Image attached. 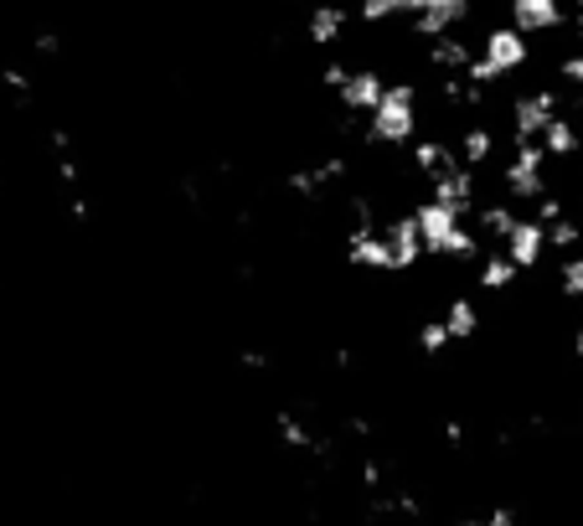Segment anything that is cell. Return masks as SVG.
<instances>
[{
    "instance_id": "27",
    "label": "cell",
    "mask_w": 583,
    "mask_h": 526,
    "mask_svg": "<svg viewBox=\"0 0 583 526\" xmlns=\"http://www.w3.org/2000/svg\"><path fill=\"white\" fill-rule=\"evenodd\" d=\"M573 351H579V361H583V315H579V325H573Z\"/></svg>"
},
{
    "instance_id": "5",
    "label": "cell",
    "mask_w": 583,
    "mask_h": 526,
    "mask_svg": "<svg viewBox=\"0 0 583 526\" xmlns=\"http://www.w3.org/2000/svg\"><path fill=\"white\" fill-rule=\"evenodd\" d=\"M558 120V93L552 88H532L512 99V135L516 139H542V130Z\"/></svg>"
},
{
    "instance_id": "2",
    "label": "cell",
    "mask_w": 583,
    "mask_h": 526,
    "mask_svg": "<svg viewBox=\"0 0 583 526\" xmlns=\"http://www.w3.org/2000/svg\"><path fill=\"white\" fill-rule=\"evenodd\" d=\"M527 57H532V47H527V32H522V26H491V32H485V52L464 72H470L475 88H485V83H501L506 72H522Z\"/></svg>"
},
{
    "instance_id": "20",
    "label": "cell",
    "mask_w": 583,
    "mask_h": 526,
    "mask_svg": "<svg viewBox=\"0 0 583 526\" xmlns=\"http://www.w3.org/2000/svg\"><path fill=\"white\" fill-rule=\"evenodd\" d=\"M475 222H481V233H485V238L506 243V238H512V227H516L522 217H516V212H512L506 202H491V206H481V212H475Z\"/></svg>"
},
{
    "instance_id": "4",
    "label": "cell",
    "mask_w": 583,
    "mask_h": 526,
    "mask_svg": "<svg viewBox=\"0 0 583 526\" xmlns=\"http://www.w3.org/2000/svg\"><path fill=\"white\" fill-rule=\"evenodd\" d=\"M506 191L516 202H542L548 197V150H542V139H512Z\"/></svg>"
},
{
    "instance_id": "1",
    "label": "cell",
    "mask_w": 583,
    "mask_h": 526,
    "mask_svg": "<svg viewBox=\"0 0 583 526\" xmlns=\"http://www.w3.org/2000/svg\"><path fill=\"white\" fill-rule=\"evenodd\" d=\"M413 217H418V238H424V254L429 258H455V264L481 258V238L464 227L460 212H449V206H439V202H418Z\"/></svg>"
},
{
    "instance_id": "9",
    "label": "cell",
    "mask_w": 583,
    "mask_h": 526,
    "mask_svg": "<svg viewBox=\"0 0 583 526\" xmlns=\"http://www.w3.org/2000/svg\"><path fill=\"white\" fill-rule=\"evenodd\" d=\"M382 238H388V248H393V269H413V264L424 258V238H418V217H413V212H403V217L388 222Z\"/></svg>"
},
{
    "instance_id": "16",
    "label": "cell",
    "mask_w": 583,
    "mask_h": 526,
    "mask_svg": "<svg viewBox=\"0 0 583 526\" xmlns=\"http://www.w3.org/2000/svg\"><path fill=\"white\" fill-rule=\"evenodd\" d=\"M429 63H434L439 72H464L470 63H475V52H470L460 36L449 32V36H439V42H429Z\"/></svg>"
},
{
    "instance_id": "8",
    "label": "cell",
    "mask_w": 583,
    "mask_h": 526,
    "mask_svg": "<svg viewBox=\"0 0 583 526\" xmlns=\"http://www.w3.org/2000/svg\"><path fill=\"white\" fill-rule=\"evenodd\" d=\"M506 254H512V264H516L522 273L537 269V264L552 254V248H548V227H542L537 217H522V222L512 227V238H506Z\"/></svg>"
},
{
    "instance_id": "22",
    "label": "cell",
    "mask_w": 583,
    "mask_h": 526,
    "mask_svg": "<svg viewBox=\"0 0 583 526\" xmlns=\"http://www.w3.org/2000/svg\"><path fill=\"white\" fill-rule=\"evenodd\" d=\"M548 248H558V254H573V248H583V227L573 217L548 222Z\"/></svg>"
},
{
    "instance_id": "23",
    "label": "cell",
    "mask_w": 583,
    "mask_h": 526,
    "mask_svg": "<svg viewBox=\"0 0 583 526\" xmlns=\"http://www.w3.org/2000/svg\"><path fill=\"white\" fill-rule=\"evenodd\" d=\"M449 346H455V336H449L445 321L418 325V351H424V357H439V351H449Z\"/></svg>"
},
{
    "instance_id": "25",
    "label": "cell",
    "mask_w": 583,
    "mask_h": 526,
    "mask_svg": "<svg viewBox=\"0 0 583 526\" xmlns=\"http://www.w3.org/2000/svg\"><path fill=\"white\" fill-rule=\"evenodd\" d=\"M558 78H563V83H573V88H583V47L568 52L563 63H558Z\"/></svg>"
},
{
    "instance_id": "21",
    "label": "cell",
    "mask_w": 583,
    "mask_h": 526,
    "mask_svg": "<svg viewBox=\"0 0 583 526\" xmlns=\"http://www.w3.org/2000/svg\"><path fill=\"white\" fill-rule=\"evenodd\" d=\"M455 526H522V511L516 506H481L455 516Z\"/></svg>"
},
{
    "instance_id": "10",
    "label": "cell",
    "mask_w": 583,
    "mask_h": 526,
    "mask_svg": "<svg viewBox=\"0 0 583 526\" xmlns=\"http://www.w3.org/2000/svg\"><path fill=\"white\" fill-rule=\"evenodd\" d=\"M346 254H351V264H361V269L393 273V248H388V238H382V233H372V227H351Z\"/></svg>"
},
{
    "instance_id": "6",
    "label": "cell",
    "mask_w": 583,
    "mask_h": 526,
    "mask_svg": "<svg viewBox=\"0 0 583 526\" xmlns=\"http://www.w3.org/2000/svg\"><path fill=\"white\" fill-rule=\"evenodd\" d=\"M388 88H393V83H388L378 68H351V72H346V83L336 88V99H341L346 114H372Z\"/></svg>"
},
{
    "instance_id": "30",
    "label": "cell",
    "mask_w": 583,
    "mask_h": 526,
    "mask_svg": "<svg viewBox=\"0 0 583 526\" xmlns=\"http://www.w3.org/2000/svg\"><path fill=\"white\" fill-rule=\"evenodd\" d=\"M579 114H583V99H579Z\"/></svg>"
},
{
    "instance_id": "28",
    "label": "cell",
    "mask_w": 583,
    "mask_h": 526,
    "mask_svg": "<svg viewBox=\"0 0 583 526\" xmlns=\"http://www.w3.org/2000/svg\"><path fill=\"white\" fill-rule=\"evenodd\" d=\"M573 32H579V47H583V0H579V16H573Z\"/></svg>"
},
{
    "instance_id": "18",
    "label": "cell",
    "mask_w": 583,
    "mask_h": 526,
    "mask_svg": "<svg viewBox=\"0 0 583 526\" xmlns=\"http://www.w3.org/2000/svg\"><path fill=\"white\" fill-rule=\"evenodd\" d=\"M516 264H512V254H485L481 258V273H475V279H481V289H491V294H501V289H512L516 284Z\"/></svg>"
},
{
    "instance_id": "17",
    "label": "cell",
    "mask_w": 583,
    "mask_h": 526,
    "mask_svg": "<svg viewBox=\"0 0 583 526\" xmlns=\"http://www.w3.org/2000/svg\"><path fill=\"white\" fill-rule=\"evenodd\" d=\"M579 145H583V139H579V124L563 120V114H558V120L542 130V150L558 155V160H573V155H579Z\"/></svg>"
},
{
    "instance_id": "26",
    "label": "cell",
    "mask_w": 583,
    "mask_h": 526,
    "mask_svg": "<svg viewBox=\"0 0 583 526\" xmlns=\"http://www.w3.org/2000/svg\"><path fill=\"white\" fill-rule=\"evenodd\" d=\"M532 206H537L532 217L542 222V227H548V222H558V217H563V202H558V197H542V202H532Z\"/></svg>"
},
{
    "instance_id": "15",
    "label": "cell",
    "mask_w": 583,
    "mask_h": 526,
    "mask_svg": "<svg viewBox=\"0 0 583 526\" xmlns=\"http://www.w3.org/2000/svg\"><path fill=\"white\" fill-rule=\"evenodd\" d=\"M341 32H346V11H341V5H315V11H310L305 36L315 42V47H330V42H341Z\"/></svg>"
},
{
    "instance_id": "11",
    "label": "cell",
    "mask_w": 583,
    "mask_h": 526,
    "mask_svg": "<svg viewBox=\"0 0 583 526\" xmlns=\"http://www.w3.org/2000/svg\"><path fill=\"white\" fill-rule=\"evenodd\" d=\"M563 21V0H512V26L522 32H552Z\"/></svg>"
},
{
    "instance_id": "7",
    "label": "cell",
    "mask_w": 583,
    "mask_h": 526,
    "mask_svg": "<svg viewBox=\"0 0 583 526\" xmlns=\"http://www.w3.org/2000/svg\"><path fill=\"white\" fill-rule=\"evenodd\" d=\"M429 202H439V206H449V212L470 217V212H475V170H470V166H449L445 176H434V181H429Z\"/></svg>"
},
{
    "instance_id": "19",
    "label": "cell",
    "mask_w": 583,
    "mask_h": 526,
    "mask_svg": "<svg viewBox=\"0 0 583 526\" xmlns=\"http://www.w3.org/2000/svg\"><path fill=\"white\" fill-rule=\"evenodd\" d=\"M424 11V0H361V21L367 26H382V21H393V16H418Z\"/></svg>"
},
{
    "instance_id": "29",
    "label": "cell",
    "mask_w": 583,
    "mask_h": 526,
    "mask_svg": "<svg viewBox=\"0 0 583 526\" xmlns=\"http://www.w3.org/2000/svg\"><path fill=\"white\" fill-rule=\"evenodd\" d=\"M424 5H470V0H424Z\"/></svg>"
},
{
    "instance_id": "12",
    "label": "cell",
    "mask_w": 583,
    "mask_h": 526,
    "mask_svg": "<svg viewBox=\"0 0 583 526\" xmlns=\"http://www.w3.org/2000/svg\"><path fill=\"white\" fill-rule=\"evenodd\" d=\"M449 166H460V150H455V145H449V139H418V145H413V170H418V176H445Z\"/></svg>"
},
{
    "instance_id": "3",
    "label": "cell",
    "mask_w": 583,
    "mask_h": 526,
    "mask_svg": "<svg viewBox=\"0 0 583 526\" xmlns=\"http://www.w3.org/2000/svg\"><path fill=\"white\" fill-rule=\"evenodd\" d=\"M413 130H418V93H413V83H393L378 109L367 114V139L403 145V139H413Z\"/></svg>"
},
{
    "instance_id": "14",
    "label": "cell",
    "mask_w": 583,
    "mask_h": 526,
    "mask_svg": "<svg viewBox=\"0 0 583 526\" xmlns=\"http://www.w3.org/2000/svg\"><path fill=\"white\" fill-rule=\"evenodd\" d=\"M455 150H460V166H470V170H481L491 155H496V135L485 130V124H470L460 139H455Z\"/></svg>"
},
{
    "instance_id": "13",
    "label": "cell",
    "mask_w": 583,
    "mask_h": 526,
    "mask_svg": "<svg viewBox=\"0 0 583 526\" xmlns=\"http://www.w3.org/2000/svg\"><path fill=\"white\" fill-rule=\"evenodd\" d=\"M445 325H449V336H455V346L481 336V310H475V300H470V294H455L445 310Z\"/></svg>"
},
{
    "instance_id": "24",
    "label": "cell",
    "mask_w": 583,
    "mask_h": 526,
    "mask_svg": "<svg viewBox=\"0 0 583 526\" xmlns=\"http://www.w3.org/2000/svg\"><path fill=\"white\" fill-rule=\"evenodd\" d=\"M558 284H563V294H573V300L583 294V248L563 258V273H558Z\"/></svg>"
}]
</instances>
